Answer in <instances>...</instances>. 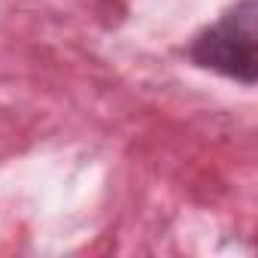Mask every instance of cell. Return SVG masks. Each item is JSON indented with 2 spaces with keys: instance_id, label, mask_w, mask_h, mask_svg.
Listing matches in <instances>:
<instances>
[{
  "instance_id": "obj_1",
  "label": "cell",
  "mask_w": 258,
  "mask_h": 258,
  "mask_svg": "<svg viewBox=\"0 0 258 258\" xmlns=\"http://www.w3.org/2000/svg\"><path fill=\"white\" fill-rule=\"evenodd\" d=\"M258 4L255 0H240V4L225 13L213 28L195 37L188 55L195 64L216 70L228 79H237L243 85H255L258 76Z\"/></svg>"
}]
</instances>
